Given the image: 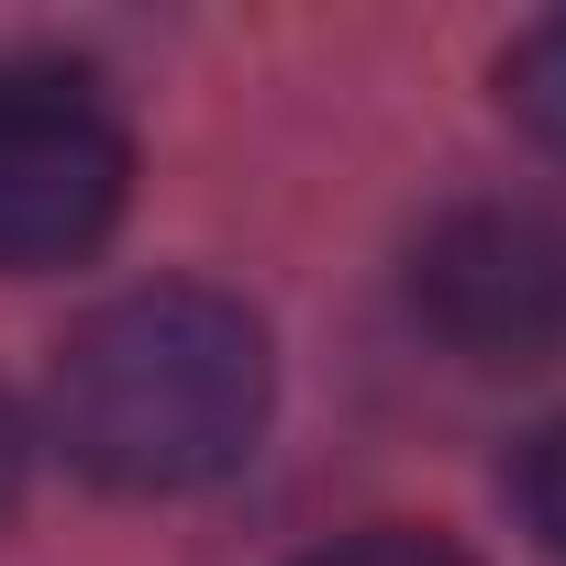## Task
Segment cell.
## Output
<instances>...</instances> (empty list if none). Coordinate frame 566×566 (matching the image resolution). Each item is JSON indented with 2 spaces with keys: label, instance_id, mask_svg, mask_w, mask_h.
Masks as SVG:
<instances>
[{
  "label": "cell",
  "instance_id": "277c9868",
  "mask_svg": "<svg viewBox=\"0 0 566 566\" xmlns=\"http://www.w3.org/2000/svg\"><path fill=\"white\" fill-rule=\"evenodd\" d=\"M500 101H511V123H522V134H544V145L566 156V12H555V23H533V34L500 56Z\"/></svg>",
  "mask_w": 566,
  "mask_h": 566
},
{
  "label": "cell",
  "instance_id": "3957f363",
  "mask_svg": "<svg viewBox=\"0 0 566 566\" xmlns=\"http://www.w3.org/2000/svg\"><path fill=\"white\" fill-rule=\"evenodd\" d=\"M411 312L467 367H555L566 356V211L467 200L411 244Z\"/></svg>",
  "mask_w": 566,
  "mask_h": 566
},
{
  "label": "cell",
  "instance_id": "5b68a950",
  "mask_svg": "<svg viewBox=\"0 0 566 566\" xmlns=\"http://www.w3.org/2000/svg\"><path fill=\"white\" fill-rule=\"evenodd\" d=\"M511 511H522V533L566 566V411L511 444Z\"/></svg>",
  "mask_w": 566,
  "mask_h": 566
},
{
  "label": "cell",
  "instance_id": "52a82bcc",
  "mask_svg": "<svg viewBox=\"0 0 566 566\" xmlns=\"http://www.w3.org/2000/svg\"><path fill=\"white\" fill-rule=\"evenodd\" d=\"M23 467H34V433H23V411H12V389H0V522L23 511Z\"/></svg>",
  "mask_w": 566,
  "mask_h": 566
},
{
  "label": "cell",
  "instance_id": "7a4b0ae2",
  "mask_svg": "<svg viewBox=\"0 0 566 566\" xmlns=\"http://www.w3.org/2000/svg\"><path fill=\"white\" fill-rule=\"evenodd\" d=\"M134 200V134L90 67H0V277L78 266Z\"/></svg>",
  "mask_w": 566,
  "mask_h": 566
},
{
  "label": "cell",
  "instance_id": "6da1fadb",
  "mask_svg": "<svg viewBox=\"0 0 566 566\" xmlns=\"http://www.w3.org/2000/svg\"><path fill=\"white\" fill-rule=\"evenodd\" d=\"M266 400H277L266 323L233 290H200V277H156V290L101 301L56 345V378H45V422L67 467L134 500L233 478L266 433Z\"/></svg>",
  "mask_w": 566,
  "mask_h": 566
},
{
  "label": "cell",
  "instance_id": "8992f818",
  "mask_svg": "<svg viewBox=\"0 0 566 566\" xmlns=\"http://www.w3.org/2000/svg\"><path fill=\"white\" fill-rule=\"evenodd\" d=\"M301 566H478V555L455 533H433V522H367V533H345V544H323Z\"/></svg>",
  "mask_w": 566,
  "mask_h": 566
}]
</instances>
